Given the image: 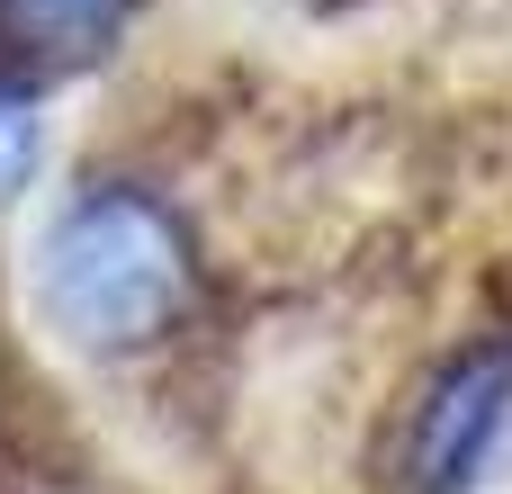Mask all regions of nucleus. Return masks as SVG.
Masks as SVG:
<instances>
[{"instance_id":"1","label":"nucleus","mask_w":512,"mask_h":494,"mask_svg":"<svg viewBox=\"0 0 512 494\" xmlns=\"http://www.w3.org/2000/svg\"><path fill=\"white\" fill-rule=\"evenodd\" d=\"M36 306L81 351H153L198 306L189 216L135 180H90L36 243Z\"/></svg>"},{"instance_id":"2","label":"nucleus","mask_w":512,"mask_h":494,"mask_svg":"<svg viewBox=\"0 0 512 494\" xmlns=\"http://www.w3.org/2000/svg\"><path fill=\"white\" fill-rule=\"evenodd\" d=\"M504 423H512V342H477V351L441 360L405 414V494H468Z\"/></svg>"},{"instance_id":"3","label":"nucleus","mask_w":512,"mask_h":494,"mask_svg":"<svg viewBox=\"0 0 512 494\" xmlns=\"http://www.w3.org/2000/svg\"><path fill=\"white\" fill-rule=\"evenodd\" d=\"M144 0H0V72L18 81H63L90 72Z\"/></svg>"},{"instance_id":"4","label":"nucleus","mask_w":512,"mask_h":494,"mask_svg":"<svg viewBox=\"0 0 512 494\" xmlns=\"http://www.w3.org/2000/svg\"><path fill=\"white\" fill-rule=\"evenodd\" d=\"M27 171H36V108H27V90L0 72V198L27 189Z\"/></svg>"}]
</instances>
